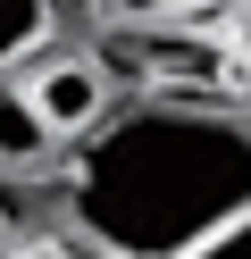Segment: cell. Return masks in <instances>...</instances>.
Wrapping results in <instances>:
<instances>
[{
	"instance_id": "6da1fadb",
	"label": "cell",
	"mask_w": 251,
	"mask_h": 259,
	"mask_svg": "<svg viewBox=\"0 0 251 259\" xmlns=\"http://www.w3.org/2000/svg\"><path fill=\"white\" fill-rule=\"evenodd\" d=\"M251 218V125L226 109L142 101L76 159V226L117 259H201Z\"/></svg>"
},
{
	"instance_id": "7a4b0ae2",
	"label": "cell",
	"mask_w": 251,
	"mask_h": 259,
	"mask_svg": "<svg viewBox=\"0 0 251 259\" xmlns=\"http://www.w3.org/2000/svg\"><path fill=\"white\" fill-rule=\"evenodd\" d=\"M17 92H25V109L42 117L50 142H76V134H100V125H109V75H100L92 59H76V51L33 59V67L17 75Z\"/></svg>"
},
{
	"instance_id": "3957f363",
	"label": "cell",
	"mask_w": 251,
	"mask_h": 259,
	"mask_svg": "<svg viewBox=\"0 0 251 259\" xmlns=\"http://www.w3.org/2000/svg\"><path fill=\"white\" fill-rule=\"evenodd\" d=\"M59 17L67 9H50V0H0V75H25V59H42Z\"/></svg>"
},
{
	"instance_id": "277c9868",
	"label": "cell",
	"mask_w": 251,
	"mask_h": 259,
	"mask_svg": "<svg viewBox=\"0 0 251 259\" xmlns=\"http://www.w3.org/2000/svg\"><path fill=\"white\" fill-rule=\"evenodd\" d=\"M42 151H50L42 117L25 109V92H17V84H0V167H25V159H42Z\"/></svg>"
},
{
	"instance_id": "5b68a950",
	"label": "cell",
	"mask_w": 251,
	"mask_h": 259,
	"mask_svg": "<svg viewBox=\"0 0 251 259\" xmlns=\"http://www.w3.org/2000/svg\"><path fill=\"white\" fill-rule=\"evenodd\" d=\"M201 259H251V218H243V226H226V234H218Z\"/></svg>"
},
{
	"instance_id": "8992f818",
	"label": "cell",
	"mask_w": 251,
	"mask_h": 259,
	"mask_svg": "<svg viewBox=\"0 0 251 259\" xmlns=\"http://www.w3.org/2000/svg\"><path fill=\"white\" fill-rule=\"evenodd\" d=\"M243 42H251V9H243Z\"/></svg>"
}]
</instances>
